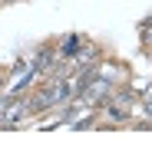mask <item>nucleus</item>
I'll return each mask as SVG.
<instances>
[{
	"mask_svg": "<svg viewBox=\"0 0 152 148\" xmlns=\"http://www.w3.org/2000/svg\"><path fill=\"white\" fill-rule=\"evenodd\" d=\"M23 112H27V105H23V102H17V105H10V109H7V125H13V118H20Z\"/></svg>",
	"mask_w": 152,
	"mask_h": 148,
	"instance_id": "obj_1",
	"label": "nucleus"
}]
</instances>
